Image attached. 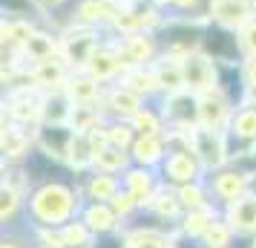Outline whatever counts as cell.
I'll return each mask as SVG.
<instances>
[{
	"instance_id": "6da1fadb",
	"label": "cell",
	"mask_w": 256,
	"mask_h": 248,
	"mask_svg": "<svg viewBox=\"0 0 256 248\" xmlns=\"http://www.w3.org/2000/svg\"><path fill=\"white\" fill-rule=\"evenodd\" d=\"M95 248H121V245L112 242V239H101V242H95Z\"/></svg>"
}]
</instances>
